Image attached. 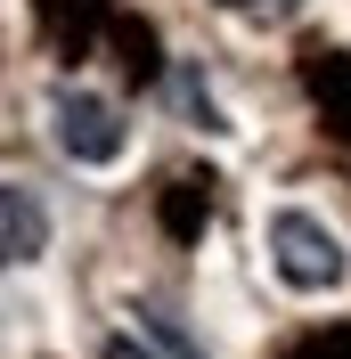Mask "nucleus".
<instances>
[{
  "label": "nucleus",
  "instance_id": "f257e3e1",
  "mask_svg": "<svg viewBox=\"0 0 351 359\" xmlns=\"http://www.w3.org/2000/svg\"><path fill=\"white\" fill-rule=\"evenodd\" d=\"M270 269H278L294 294H335L343 286V245H335V229L303 204H278L270 212Z\"/></svg>",
  "mask_w": 351,
  "mask_h": 359
},
{
  "label": "nucleus",
  "instance_id": "f03ea898",
  "mask_svg": "<svg viewBox=\"0 0 351 359\" xmlns=\"http://www.w3.org/2000/svg\"><path fill=\"white\" fill-rule=\"evenodd\" d=\"M58 147H66L74 163H114L123 147H131V131H123V114L98 98V90H82V82H66L58 90Z\"/></svg>",
  "mask_w": 351,
  "mask_h": 359
},
{
  "label": "nucleus",
  "instance_id": "7ed1b4c3",
  "mask_svg": "<svg viewBox=\"0 0 351 359\" xmlns=\"http://www.w3.org/2000/svg\"><path fill=\"white\" fill-rule=\"evenodd\" d=\"M49 245V204L33 180H0V269H17V262H41Z\"/></svg>",
  "mask_w": 351,
  "mask_h": 359
},
{
  "label": "nucleus",
  "instance_id": "20e7f679",
  "mask_svg": "<svg viewBox=\"0 0 351 359\" xmlns=\"http://www.w3.org/2000/svg\"><path fill=\"white\" fill-rule=\"evenodd\" d=\"M98 359H155V351H147V343H131V335H107V343H98Z\"/></svg>",
  "mask_w": 351,
  "mask_h": 359
}]
</instances>
